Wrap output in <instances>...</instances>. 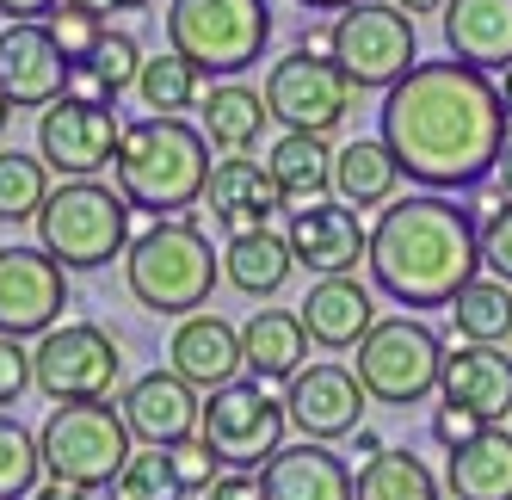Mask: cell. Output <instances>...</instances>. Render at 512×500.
Segmentation results:
<instances>
[{
  "label": "cell",
  "instance_id": "obj_1",
  "mask_svg": "<svg viewBox=\"0 0 512 500\" xmlns=\"http://www.w3.org/2000/svg\"><path fill=\"white\" fill-rule=\"evenodd\" d=\"M506 105L500 87L469 62H420L408 81L383 93L377 136L395 155L401 180H414L438 198L488 186V173L506 149Z\"/></svg>",
  "mask_w": 512,
  "mask_h": 500
},
{
  "label": "cell",
  "instance_id": "obj_2",
  "mask_svg": "<svg viewBox=\"0 0 512 500\" xmlns=\"http://www.w3.org/2000/svg\"><path fill=\"white\" fill-rule=\"evenodd\" d=\"M364 266L401 309H445L482 278V223L469 217V204L438 192L389 198L371 223Z\"/></svg>",
  "mask_w": 512,
  "mask_h": 500
},
{
  "label": "cell",
  "instance_id": "obj_3",
  "mask_svg": "<svg viewBox=\"0 0 512 500\" xmlns=\"http://www.w3.org/2000/svg\"><path fill=\"white\" fill-rule=\"evenodd\" d=\"M210 173H216L210 167V142H204L198 124H186V118H136V124H124L112 180H118L130 210H149L155 223L192 217V204L204 198Z\"/></svg>",
  "mask_w": 512,
  "mask_h": 500
},
{
  "label": "cell",
  "instance_id": "obj_4",
  "mask_svg": "<svg viewBox=\"0 0 512 500\" xmlns=\"http://www.w3.org/2000/svg\"><path fill=\"white\" fill-rule=\"evenodd\" d=\"M223 278V260L210 254V235L198 229V210L192 217H167V223H149L130 254H124V284L130 297L149 309V315H198Z\"/></svg>",
  "mask_w": 512,
  "mask_h": 500
},
{
  "label": "cell",
  "instance_id": "obj_5",
  "mask_svg": "<svg viewBox=\"0 0 512 500\" xmlns=\"http://www.w3.org/2000/svg\"><path fill=\"white\" fill-rule=\"evenodd\" d=\"M38 457L50 482L99 494V488H118V476L136 457V439L112 402H68V408H50V420L38 426Z\"/></svg>",
  "mask_w": 512,
  "mask_h": 500
},
{
  "label": "cell",
  "instance_id": "obj_6",
  "mask_svg": "<svg viewBox=\"0 0 512 500\" xmlns=\"http://www.w3.org/2000/svg\"><path fill=\"white\" fill-rule=\"evenodd\" d=\"M266 38H272L266 0H173L167 7V50L210 81L247 75L260 62Z\"/></svg>",
  "mask_w": 512,
  "mask_h": 500
},
{
  "label": "cell",
  "instance_id": "obj_7",
  "mask_svg": "<svg viewBox=\"0 0 512 500\" xmlns=\"http://www.w3.org/2000/svg\"><path fill=\"white\" fill-rule=\"evenodd\" d=\"M130 204L118 186L99 180H68L62 192H50V204L38 210V247L62 266V272H99L118 254H130Z\"/></svg>",
  "mask_w": 512,
  "mask_h": 500
},
{
  "label": "cell",
  "instance_id": "obj_8",
  "mask_svg": "<svg viewBox=\"0 0 512 500\" xmlns=\"http://www.w3.org/2000/svg\"><path fill=\"white\" fill-rule=\"evenodd\" d=\"M358 383L364 396L383 402V408H414L426 402L438 377H445V340H438L426 321L414 315H383L358 346Z\"/></svg>",
  "mask_w": 512,
  "mask_h": 500
},
{
  "label": "cell",
  "instance_id": "obj_9",
  "mask_svg": "<svg viewBox=\"0 0 512 500\" xmlns=\"http://www.w3.org/2000/svg\"><path fill=\"white\" fill-rule=\"evenodd\" d=\"M327 50H334L340 75L358 87H395L420 68V38H414V19L395 7V0H358L352 13H340L327 25Z\"/></svg>",
  "mask_w": 512,
  "mask_h": 500
},
{
  "label": "cell",
  "instance_id": "obj_10",
  "mask_svg": "<svg viewBox=\"0 0 512 500\" xmlns=\"http://www.w3.org/2000/svg\"><path fill=\"white\" fill-rule=\"evenodd\" d=\"M284 396H272L266 383H229L204 396V420H198V445L223 463V470H266V463L284 451Z\"/></svg>",
  "mask_w": 512,
  "mask_h": 500
},
{
  "label": "cell",
  "instance_id": "obj_11",
  "mask_svg": "<svg viewBox=\"0 0 512 500\" xmlns=\"http://www.w3.org/2000/svg\"><path fill=\"white\" fill-rule=\"evenodd\" d=\"M124 377V352L99 321H62L31 346V383L44 389L56 408L68 402H105Z\"/></svg>",
  "mask_w": 512,
  "mask_h": 500
},
{
  "label": "cell",
  "instance_id": "obj_12",
  "mask_svg": "<svg viewBox=\"0 0 512 500\" xmlns=\"http://www.w3.org/2000/svg\"><path fill=\"white\" fill-rule=\"evenodd\" d=\"M266 112L284 130L327 136V130H340L346 112H352V81L340 75V62L327 50L297 44L290 56H278L272 75H266Z\"/></svg>",
  "mask_w": 512,
  "mask_h": 500
},
{
  "label": "cell",
  "instance_id": "obj_13",
  "mask_svg": "<svg viewBox=\"0 0 512 500\" xmlns=\"http://www.w3.org/2000/svg\"><path fill=\"white\" fill-rule=\"evenodd\" d=\"M68 309V272L44 254V247H0V334L7 340H44L62 328Z\"/></svg>",
  "mask_w": 512,
  "mask_h": 500
},
{
  "label": "cell",
  "instance_id": "obj_14",
  "mask_svg": "<svg viewBox=\"0 0 512 500\" xmlns=\"http://www.w3.org/2000/svg\"><path fill=\"white\" fill-rule=\"evenodd\" d=\"M118 105H75V99H56L50 112H38V161L62 180H93L99 167L118 161Z\"/></svg>",
  "mask_w": 512,
  "mask_h": 500
},
{
  "label": "cell",
  "instance_id": "obj_15",
  "mask_svg": "<svg viewBox=\"0 0 512 500\" xmlns=\"http://www.w3.org/2000/svg\"><path fill=\"white\" fill-rule=\"evenodd\" d=\"M364 383L352 365H309L303 377L284 383V414L290 426L309 439V445H334V439H352L364 426Z\"/></svg>",
  "mask_w": 512,
  "mask_h": 500
},
{
  "label": "cell",
  "instance_id": "obj_16",
  "mask_svg": "<svg viewBox=\"0 0 512 500\" xmlns=\"http://www.w3.org/2000/svg\"><path fill=\"white\" fill-rule=\"evenodd\" d=\"M118 414H124V426H130V439H142L149 451H179V445L198 439L204 402H198V389L179 377V371H142V377L124 389Z\"/></svg>",
  "mask_w": 512,
  "mask_h": 500
},
{
  "label": "cell",
  "instance_id": "obj_17",
  "mask_svg": "<svg viewBox=\"0 0 512 500\" xmlns=\"http://www.w3.org/2000/svg\"><path fill=\"white\" fill-rule=\"evenodd\" d=\"M284 241H290V260L315 278H352L358 260L371 254V229L358 223V210L327 204V198L309 204V210H290Z\"/></svg>",
  "mask_w": 512,
  "mask_h": 500
},
{
  "label": "cell",
  "instance_id": "obj_18",
  "mask_svg": "<svg viewBox=\"0 0 512 500\" xmlns=\"http://www.w3.org/2000/svg\"><path fill=\"white\" fill-rule=\"evenodd\" d=\"M0 93L13 99V112H50L68 93V56L56 50L50 25L0 31Z\"/></svg>",
  "mask_w": 512,
  "mask_h": 500
},
{
  "label": "cell",
  "instance_id": "obj_19",
  "mask_svg": "<svg viewBox=\"0 0 512 500\" xmlns=\"http://www.w3.org/2000/svg\"><path fill=\"white\" fill-rule=\"evenodd\" d=\"M167 359H173L167 371H179L198 396H216V389H229V383L247 377V365H241V328H229V321L210 315V309L179 321L173 340H167Z\"/></svg>",
  "mask_w": 512,
  "mask_h": 500
},
{
  "label": "cell",
  "instance_id": "obj_20",
  "mask_svg": "<svg viewBox=\"0 0 512 500\" xmlns=\"http://www.w3.org/2000/svg\"><path fill=\"white\" fill-rule=\"evenodd\" d=\"M438 396L451 408L482 414L488 426H500V420H512V359L500 346H457V352H445Z\"/></svg>",
  "mask_w": 512,
  "mask_h": 500
},
{
  "label": "cell",
  "instance_id": "obj_21",
  "mask_svg": "<svg viewBox=\"0 0 512 500\" xmlns=\"http://www.w3.org/2000/svg\"><path fill=\"white\" fill-rule=\"evenodd\" d=\"M438 31H445V50L451 62L469 68H512V0H451L438 13Z\"/></svg>",
  "mask_w": 512,
  "mask_h": 500
},
{
  "label": "cell",
  "instance_id": "obj_22",
  "mask_svg": "<svg viewBox=\"0 0 512 500\" xmlns=\"http://www.w3.org/2000/svg\"><path fill=\"white\" fill-rule=\"evenodd\" d=\"M297 315H303V334L327 352H352L377 328V303L358 278H315Z\"/></svg>",
  "mask_w": 512,
  "mask_h": 500
},
{
  "label": "cell",
  "instance_id": "obj_23",
  "mask_svg": "<svg viewBox=\"0 0 512 500\" xmlns=\"http://www.w3.org/2000/svg\"><path fill=\"white\" fill-rule=\"evenodd\" d=\"M204 204H210V217L223 223L229 235H253V229L272 223V210H284V198H278V186H272L266 161H247V155L216 161L210 186H204Z\"/></svg>",
  "mask_w": 512,
  "mask_h": 500
},
{
  "label": "cell",
  "instance_id": "obj_24",
  "mask_svg": "<svg viewBox=\"0 0 512 500\" xmlns=\"http://www.w3.org/2000/svg\"><path fill=\"white\" fill-rule=\"evenodd\" d=\"M241 365L253 383H290L309 371V334L297 309H253L241 321Z\"/></svg>",
  "mask_w": 512,
  "mask_h": 500
},
{
  "label": "cell",
  "instance_id": "obj_25",
  "mask_svg": "<svg viewBox=\"0 0 512 500\" xmlns=\"http://www.w3.org/2000/svg\"><path fill=\"white\" fill-rule=\"evenodd\" d=\"M260 482H266V500H352V470L327 451V445H284L266 470H260Z\"/></svg>",
  "mask_w": 512,
  "mask_h": 500
},
{
  "label": "cell",
  "instance_id": "obj_26",
  "mask_svg": "<svg viewBox=\"0 0 512 500\" xmlns=\"http://www.w3.org/2000/svg\"><path fill=\"white\" fill-rule=\"evenodd\" d=\"M266 173L284 198V210H309L321 204V192L334 186V149H327V136H303V130H284L266 155Z\"/></svg>",
  "mask_w": 512,
  "mask_h": 500
},
{
  "label": "cell",
  "instance_id": "obj_27",
  "mask_svg": "<svg viewBox=\"0 0 512 500\" xmlns=\"http://www.w3.org/2000/svg\"><path fill=\"white\" fill-rule=\"evenodd\" d=\"M198 112H204V142L210 149H223L229 161L235 155H247L253 142L266 136V124H272V112H266V93H253V87H241V81H216L204 99H198Z\"/></svg>",
  "mask_w": 512,
  "mask_h": 500
},
{
  "label": "cell",
  "instance_id": "obj_28",
  "mask_svg": "<svg viewBox=\"0 0 512 500\" xmlns=\"http://www.w3.org/2000/svg\"><path fill=\"white\" fill-rule=\"evenodd\" d=\"M445 488L457 500H512V426H488L475 445L451 451Z\"/></svg>",
  "mask_w": 512,
  "mask_h": 500
},
{
  "label": "cell",
  "instance_id": "obj_29",
  "mask_svg": "<svg viewBox=\"0 0 512 500\" xmlns=\"http://www.w3.org/2000/svg\"><path fill=\"white\" fill-rule=\"evenodd\" d=\"M297 260H290V241L272 229H253V235H229L223 247V278L235 284L241 297H278Z\"/></svg>",
  "mask_w": 512,
  "mask_h": 500
},
{
  "label": "cell",
  "instance_id": "obj_30",
  "mask_svg": "<svg viewBox=\"0 0 512 500\" xmlns=\"http://www.w3.org/2000/svg\"><path fill=\"white\" fill-rule=\"evenodd\" d=\"M401 186V167L395 155L383 149V136H358L334 155V192L346 210H371V204H389Z\"/></svg>",
  "mask_w": 512,
  "mask_h": 500
},
{
  "label": "cell",
  "instance_id": "obj_31",
  "mask_svg": "<svg viewBox=\"0 0 512 500\" xmlns=\"http://www.w3.org/2000/svg\"><path fill=\"white\" fill-rule=\"evenodd\" d=\"M136 99H142V112H149V118H179V112H192V105L204 99V75H198L192 62H179L173 50H161V56L142 62Z\"/></svg>",
  "mask_w": 512,
  "mask_h": 500
},
{
  "label": "cell",
  "instance_id": "obj_32",
  "mask_svg": "<svg viewBox=\"0 0 512 500\" xmlns=\"http://www.w3.org/2000/svg\"><path fill=\"white\" fill-rule=\"evenodd\" d=\"M451 321H457V340L463 346H500L512 334V284L475 278L469 291L451 303Z\"/></svg>",
  "mask_w": 512,
  "mask_h": 500
},
{
  "label": "cell",
  "instance_id": "obj_33",
  "mask_svg": "<svg viewBox=\"0 0 512 500\" xmlns=\"http://www.w3.org/2000/svg\"><path fill=\"white\" fill-rule=\"evenodd\" d=\"M352 500H438V482H432V470L414 451L389 445L377 463H364V470H358Z\"/></svg>",
  "mask_w": 512,
  "mask_h": 500
},
{
  "label": "cell",
  "instance_id": "obj_34",
  "mask_svg": "<svg viewBox=\"0 0 512 500\" xmlns=\"http://www.w3.org/2000/svg\"><path fill=\"white\" fill-rule=\"evenodd\" d=\"M50 204V167L38 155L0 149V223H38Z\"/></svg>",
  "mask_w": 512,
  "mask_h": 500
},
{
  "label": "cell",
  "instance_id": "obj_35",
  "mask_svg": "<svg viewBox=\"0 0 512 500\" xmlns=\"http://www.w3.org/2000/svg\"><path fill=\"white\" fill-rule=\"evenodd\" d=\"M44 457H38V433L19 426V414H0V500H31L44 482Z\"/></svg>",
  "mask_w": 512,
  "mask_h": 500
},
{
  "label": "cell",
  "instance_id": "obj_36",
  "mask_svg": "<svg viewBox=\"0 0 512 500\" xmlns=\"http://www.w3.org/2000/svg\"><path fill=\"white\" fill-rule=\"evenodd\" d=\"M118 500H186L173 476V457L167 451H136L130 470L118 476Z\"/></svg>",
  "mask_w": 512,
  "mask_h": 500
},
{
  "label": "cell",
  "instance_id": "obj_37",
  "mask_svg": "<svg viewBox=\"0 0 512 500\" xmlns=\"http://www.w3.org/2000/svg\"><path fill=\"white\" fill-rule=\"evenodd\" d=\"M50 38H56V50L68 56V68H81V62H93L99 56V44H105V19H87V13H68V7H56L50 19Z\"/></svg>",
  "mask_w": 512,
  "mask_h": 500
},
{
  "label": "cell",
  "instance_id": "obj_38",
  "mask_svg": "<svg viewBox=\"0 0 512 500\" xmlns=\"http://www.w3.org/2000/svg\"><path fill=\"white\" fill-rule=\"evenodd\" d=\"M142 62H149V56L136 50V38H130V31H105V44H99V56H93L87 68H93V75H99L105 87H112V99H118L124 87H136Z\"/></svg>",
  "mask_w": 512,
  "mask_h": 500
},
{
  "label": "cell",
  "instance_id": "obj_39",
  "mask_svg": "<svg viewBox=\"0 0 512 500\" xmlns=\"http://www.w3.org/2000/svg\"><path fill=\"white\" fill-rule=\"evenodd\" d=\"M482 433H488V420H482V414L451 408V402H438V408H432V439L445 445V451H463V445H475Z\"/></svg>",
  "mask_w": 512,
  "mask_h": 500
},
{
  "label": "cell",
  "instance_id": "obj_40",
  "mask_svg": "<svg viewBox=\"0 0 512 500\" xmlns=\"http://www.w3.org/2000/svg\"><path fill=\"white\" fill-rule=\"evenodd\" d=\"M173 457V476H179V494H210V482L223 476V463H216L198 439L192 445H179V451H167Z\"/></svg>",
  "mask_w": 512,
  "mask_h": 500
},
{
  "label": "cell",
  "instance_id": "obj_41",
  "mask_svg": "<svg viewBox=\"0 0 512 500\" xmlns=\"http://www.w3.org/2000/svg\"><path fill=\"white\" fill-rule=\"evenodd\" d=\"M482 266H488L500 284H512V204L494 210V217L482 223Z\"/></svg>",
  "mask_w": 512,
  "mask_h": 500
},
{
  "label": "cell",
  "instance_id": "obj_42",
  "mask_svg": "<svg viewBox=\"0 0 512 500\" xmlns=\"http://www.w3.org/2000/svg\"><path fill=\"white\" fill-rule=\"evenodd\" d=\"M25 389H31V352L0 334V408H13Z\"/></svg>",
  "mask_w": 512,
  "mask_h": 500
},
{
  "label": "cell",
  "instance_id": "obj_43",
  "mask_svg": "<svg viewBox=\"0 0 512 500\" xmlns=\"http://www.w3.org/2000/svg\"><path fill=\"white\" fill-rule=\"evenodd\" d=\"M204 500H266V482H260V470H223Z\"/></svg>",
  "mask_w": 512,
  "mask_h": 500
},
{
  "label": "cell",
  "instance_id": "obj_44",
  "mask_svg": "<svg viewBox=\"0 0 512 500\" xmlns=\"http://www.w3.org/2000/svg\"><path fill=\"white\" fill-rule=\"evenodd\" d=\"M62 99H75V105H118L112 87H105L87 62H81V68H68V93H62Z\"/></svg>",
  "mask_w": 512,
  "mask_h": 500
},
{
  "label": "cell",
  "instance_id": "obj_45",
  "mask_svg": "<svg viewBox=\"0 0 512 500\" xmlns=\"http://www.w3.org/2000/svg\"><path fill=\"white\" fill-rule=\"evenodd\" d=\"M56 7H62V0H0V19H7V25H44Z\"/></svg>",
  "mask_w": 512,
  "mask_h": 500
},
{
  "label": "cell",
  "instance_id": "obj_46",
  "mask_svg": "<svg viewBox=\"0 0 512 500\" xmlns=\"http://www.w3.org/2000/svg\"><path fill=\"white\" fill-rule=\"evenodd\" d=\"M68 13H87V19H105V13H124V0H62Z\"/></svg>",
  "mask_w": 512,
  "mask_h": 500
},
{
  "label": "cell",
  "instance_id": "obj_47",
  "mask_svg": "<svg viewBox=\"0 0 512 500\" xmlns=\"http://www.w3.org/2000/svg\"><path fill=\"white\" fill-rule=\"evenodd\" d=\"M494 180H500V192L512 198V130H506V149H500V161H494Z\"/></svg>",
  "mask_w": 512,
  "mask_h": 500
},
{
  "label": "cell",
  "instance_id": "obj_48",
  "mask_svg": "<svg viewBox=\"0 0 512 500\" xmlns=\"http://www.w3.org/2000/svg\"><path fill=\"white\" fill-rule=\"evenodd\" d=\"M31 500H93V494H81V488H62V482H44Z\"/></svg>",
  "mask_w": 512,
  "mask_h": 500
},
{
  "label": "cell",
  "instance_id": "obj_49",
  "mask_svg": "<svg viewBox=\"0 0 512 500\" xmlns=\"http://www.w3.org/2000/svg\"><path fill=\"white\" fill-rule=\"evenodd\" d=\"M395 7H401V13H408V19H414V13H445V7H451V0H395Z\"/></svg>",
  "mask_w": 512,
  "mask_h": 500
},
{
  "label": "cell",
  "instance_id": "obj_50",
  "mask_svg": "<svg viewBox=\"0 0 512 500\" xmlns=\"http://www.w3.org/2000/svg\"><path fill=\"white\" fill-rule=\"evenodd\" d=\"M297 7H309V13H352L358 0H297Z\"/></svg>",
  "mask_w": 512,
  "mask_h": 500
},
{
  "label": "cell",
  "instance_id": "obj_51",
  "mask_svg": "<svg viewBox=\"0 0 512 500\" xmlns=\"http://www.w3.org/2000/svg\"><path fill=\"white\" fill-rule=\"evenodd\" d=\"M500 105H506V118H512V68L500 75Z\"/></svg>",
  "mask_w": 512,
  "mask_h": 500
},
{
  "label": "cell",
  "instance_id": "obj_52",
  "mask_svg": "<svg viewBox=\"0 0 512 500\" xmlns=\"http://www.w3.org/2000/svg\"><path fill=\"white\" fill-rule=\"evenodd\" d=\"M7 124H13V99L0 93V136H7Z\"/></svg>",
  "mask_w": 512,
  "mask_h": 500
},
{
  "label": "cell",
  "instance_id": "obj_53",
  "mask_svg": "<svg viewBox=\"0 0 512 500\" xmlns=\"http://www.w3.org/2000/svg\"><path fill=\"white\" fill-rule=\"evenodd\" d=\"M124 7H149V0H124Z\"/></svg>",
  "mask_w": 512,
  "mask_h": 500
}]
</instances>
